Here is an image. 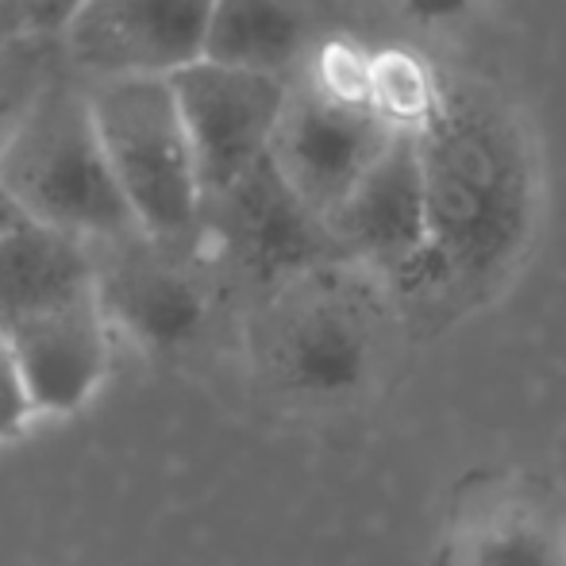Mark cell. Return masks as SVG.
Instances as JSON below:
<instances>
[{"instance_id": "cell-5", "label": "cell", "mask_w": 566, "mask_h": 566, "mask_svg": "<svg viewBox=\"0 0 566 566\" xmlns=\"http://www.w3.org/2000/svg\"><path fill=\"white\" fill-rule=\"evenodd\" d=\"M201 239H212L220 259L259 293L343 262L324 217L293 193L270 158L201 205Z\"/></svg>"}, {"instance_id": "cell-2", "label": "cell", "mask_w": 566, "mask_h": 566, "mask_svg": "<svg viewBox=\"0 0 566 566\" xmlns=\"http://www.w3.org/2000/svg\"><path fill=\"white\" fill-rule=\"evenodd\" d=\"M397 308L363 270L324 266L262 293L251 358L270 394L293 409H350L386 374Z\"/></svg>"}, {"instance_id": "cell-6", "label": "cell", "mask_w": 566, "mask_h": 566, "mask_svg": "<svg viewBox=\"0 0 566 566\" xmlns=\"http://www.w3.org/2000/svg\"><path fill=\"white\" fill-rule=\"evenodd\" d=\"M436 566H566L563 497L532 470H474L443 513Z\"/></svg>"}, {"instance_id": "cell-4", "label": "cell", "mask_w": 566, "mask_h": 566, "mask_svg": "<svg viewBox=\"0 0 566 566\" xmlns=\"http://www.w3.org/2000/svg\"><path fill=\"white\" fill-rule=\"evenodd\" d=\"M90 108L105 163L143 239L197 247L201 186L166 77H97Z\"/></svg>"}, {"instance_id": "cell-12", "label": "cell", "mask_w": 566, "mask_h": 566, "mask_svg": "<svg viewBox=\"0 0 566 566\" xmlns=\"http://www.w3.org/2000/svg\"><path fill=\"white\" fill-rule=\"evenodd\" d=\"M35 417H74L101 394L113 363V328L101 297L4 332Z\"/></svg>"}, {"instance_id": "cell-10", "label": "cell", "mask_w": 566, "mask_h": 566, "mask_svg": "<svg viewBox=\"0 0 566 566\" xmlns=\"http://www.w3.org/2000/svg\"><path fill=\"white\" fill-rule=\"evenodd\" d=\"M212 0H82L59 35L74 74L170 77L201 59Z\"/></svg>"}, {"instance_id": "cell-13", "label": "cell", "mask_w": 566, "mask_h": 566, "mask_svg": "<svg viewBox=\"0 0 566 566\" xmlns=\"http://www.w3.org/2000/svg\"><path fill=\"white\" fill-rule=\"evenodd\" d=\"M93 297L97 254L90 243L31 220L0 239V336Z\"/></svg>"}, {"instance_id": "cell-20", "label": "cell", "mask_w": 566, "mask_h": 566, "mask_svg": "<svg viewBox=\"0 0 566 566\" xmlns=\"http://www.w3.org/2000/svg\"><path fill=\"white\" fill-rule=\"evenodd\" d=\"M15 224H23V212L15 209L12 197H8V193H4V186H0V239H4Z\"/></svg>"}, {"instance_id": "cell-11", "label": "cell", "mask_w": 566, "mask_h": 566, "mask_svg": "<svg viewBox=\"0 0 566 566\" xmlns=\"http://www.w3.org/2000/svg\"><path fill=\"white\" fill-rule=\"evenodd\" d=\"M328 231L347 266L386 290V297L417 270L428 243L424 186L412 132H401L381 158L355 181L347 197L328 212Z\"/></svg>"}, {"instance_id": "cell-9", "label": "cell", "mask_w": 566, "mask_h": 566, "mask_svg": "<svg viewBox=\"0 0 566 566\" xmlns=\"http://www.w3.org/2000/svg\"><path fill=\"white\" fill-rule=\"evenodd\" d=\"M397 135L401 132L374 108L336 101L305 77H293L266 158L293 193L328 220Z\"/></svg>"}, {"instance_id": "cell-1", "label": "cell", "mask_w": 566, "mask_h": 566, "mask_svg": "<svg viewBox=\"0 0 566 566\" xmlns=\"http://www.w3.org/2000/svg\"><path fill=\"white\" fill-rule=\"evenodd\" d=\"M412 139L428 243L389 305L401 316H462L505 290L536 239V147L509 97L482 77L443 70Z\"/></svg>"}, {"instance_id": "cell-15", "label": "cell", "mask_w": 566, "mask_h": 566, "mask_svg": "<svg viewBox=\"0 0 566 566\" xmlns=\"http://www.w3.org/2000/svg\"><path fill=\"white\" fill-rule=\"evenodd\" d=\"M482 0H350V12L370 23L378 43L409 46L448 39L478 15Z\"/></svg>"}, {"instance_id": "cell-7", "label": "cell", "mask_w": 566, "mask_h": 566, "mask_svg": "<svg viewBox=\"0 0 566 566\" xmlns=\"http://www.w3.org/2000/svg\"><path fill=\"white\" fill-rule=\"evenodd\" d=\"M189 251L193 247H163L143 235L93 247L108 328L163 358L186 355L209 336L212 290Z\"/></svg>"}, {"instance_id": "cell-3", "label": "cell", "mask_w": 566, "mask_h": 566, "mask_svg": "<svg viewBox=\"0 0 566 566\" xmlns=\"http://www.w3.org/2000/svg\"><path fill=\"white\" fill-rule=\"evenodd\" d=\"M0 186L23 220L108 247L135 239L132 212L105 163L90 85L62 62L0 150Z\"/></svg>"}, {"instance_id": "cell-8", "label": "cell", "mask_w": 566, "mask_h": 566, "mask_svg": "<svg viewBox=\"0 0 566 566\" xmlns=\"http://www.w3.org/2000/svg\"><path fill=\"white\" fill-rule=\"evenodd\" d=\"M166 82L186 127L205 205L266 158L290 82L205 59L181 66Z\"/></svg>"}, {"instance_id": "cell-16", "label": "cell", "mask_w": 566, "mask_h": 566, "mask_svg": "<svg viewBox=\"0 0 566 566\" xmlns=\"http://www.w3.org/2000/svg\"><path fill=\"white\" fill-rule=\"evenodd\" d=\"M59 66H62V51L54 39L28 35V39H15V43H0V150L12 139V132L20 127L23 113L39 97L46 77Z\"/></svg>"}, {"instance_id": "cell-19", "label": "cell", "mask_w": 566, "mask_h": 566, "mask_svg": "<svg viewBox=\"0 0 566 566\" xmlns=\"http://www.w3.org/2000/svg\"><path fill=\"white\" fill-rule=\"evenodd\" d=\"M28 35H31V28H28V20H23L20 0H0V43H15V39H28Z\"/></svg>"}, {"instance_id": "cell-14", "label": "cell", "mask_w": 566, "mask_h": 566, "mask_svg": "<svg viewBox=\"0 0 566 566\" xmlns=\"http://www.w3.org/2000/svg\"><path fill=\"white\" fill-rule=\"evenodd\" d=\"M324 35L321 0H212L201 59L293 82Z\"/></svg>"}, {"instance_id": "cell-17", "label": "cell", "mask_w": 566, "mask_h": 566, "mask_svg": "<svg viewBox=\"0 0 566 566\" xmlns=\"http://www.w3.org/2000/svg\"><path fill=\"white\" fill-rule=\"evenodd\" d=\"M35 409H31V397L23 389V378L15 370V358L8 350L4 336H0V448L15 443L28 436V428L35 424Z\"/></svg>"}, {"instance_id": "cell-18", "label": "cell", "mask_w": 566, "mask_h": 566, "mask_svg": "<svg viewBox=\"0 0 566 566\" xmlns=\"http://www.w3.org/2000/svg\"><path fill=\"white\" fill-rule=\"evenodd\" d=\"M23 20H28L31 35L39 39H54L66 31V23L74 20V12L82 8V0H20Z\"/></svg>"}]
</instances>
